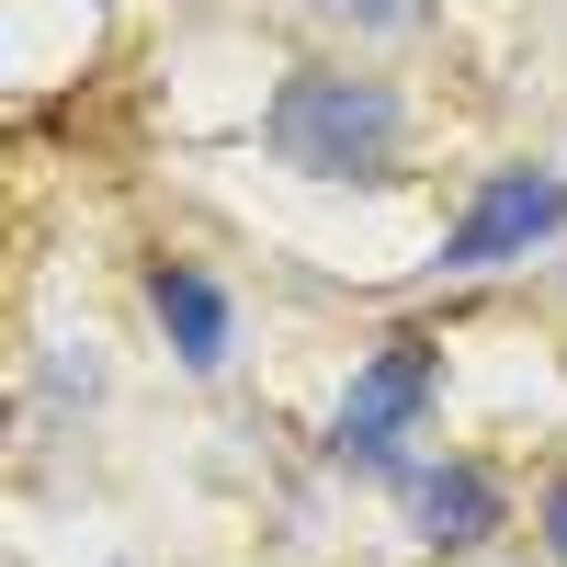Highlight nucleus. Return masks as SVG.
<instances>
[{
    "instance_id": "1",
    "label": "nucleus",
    "mask_w": 567,
    "mask_h": 567,
    "mask_svg": "<svg viewBox=\"0 0 567 567\" xmlns=\"http://www.w3.org/2000/svg\"><path fill=\"white\" fill-rule=\"evenodd\" d=\"M272 159L284 171H307V182H386L398 148H409V114H398V91L386 80H352V69H296L272 91Z\"/></svg>"
},
{
    "instance_id": "2",
    "label": "nucleus",
    "mask_w": 567,
    "mask_h": 567,
    "mask_svg": "<svg viewBox=\"0 0 567 567\" xmlns=\"http://www.w3.org/2000/svg\"><path fill=\"white\" fill-rule=\"evenodd\" d=\"M567 227V171H488L477 194H465V216H454V239H443V261L454 272H499V261H523V250H545Z\"/></svg>"
},
{
    "instance_id": "3",
    "label": "nucleus",
    "mask_w": 567,
    "mask_h": 567,
    "mask_svg": "<svg viewBox=\"0 0 567 567\" xmlns=\"http://www.w3.org/2000/svg\"><path fill=\"white\" fill-rule=\"evenodd\" d=\"M432 386H443V352L398 329V341H386V352H374V363L352 374V398H341V432H329V454H341V465H398V432H409L420 409H432Z\"/></svg>"
},
{
    "instance_id": "4",
    "label": "nucleus",
    "mask_w": 567,
    "mask_h": 567,
    "mask_svg": "<svg viewBox=\"0 0 567 567\" xmlns=\"http://www.w3.org/2000/svg\"><path fill=\"white\" fill-rule=\"evenodd\" d=\"M148 307H159L171 352L194 363V374H216V363H227V284H216V272H194V261H159V272H148Z\"/></svg>"
},
{
    "instance_id": "5",
    "label": "nucleus",
    "mask_w": 567,
    "mask_h": 567,
    "mask_svg": "<svg viewBox=\"0 0 567 567\" xmlns=\"http://www.w3.org/2000/svg\"><path fill=\"white\" fill-rule=\"evenodd\" d=\"M409 523H420V545H477L499 523V488L477 465H420L409 477Z\"/></svg>"
},
{
    "instance_id": "6",
    "label": "nucleus",
    "mask_w": 567,
    "mask_h": 567,
    "mask_svg": "<svg viewBox=\"0 0 567 567\" xmlns=\"http://www.w3.org/2000/svg\"><path fill=\"white\" fill-rule=\"evenodd\" d=\"M318 12H341V23H374V34H409L432 0H318Z\"/></svg>"
},
{
    "instance_id": "7",
    "label": "nucleus",
    "mask_w": 567,
    "mask_h": 567,
    "mask_svg": "<svg viewBox=\"0 0 567 567\" xmlns=\"http://www.w3.org/2000/svg\"><path fill=\"white\" fill-rule=\"evenodd\" d=\"M545 534H556V556H567V477L545 488Z\"/></svg>"
}]
</instances>
